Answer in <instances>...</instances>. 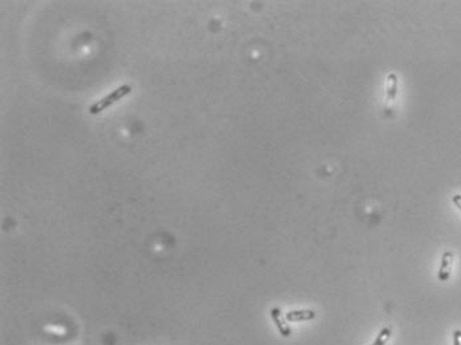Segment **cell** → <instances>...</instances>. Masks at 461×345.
<instances>
[{
	"mask_svg": "<svg viewBox=\"0 0 461 345\" xmlns=\"http://www.w3.org/2000/svg\"><path fill=\"white\" fill-rule=\"evenodd\" d=\"M453 345H461V331L456 329L453 332Z\"/></svg>",
	"mask_w": 461,
	"mask_h": 345,
	"instance_id": "cell-7",
	"label": "cell"
},
{
	"mask_svg": "<svg viewBox=\"0 0 461 345\" xmlns=\"http://www.w3.org/2000/svg\"><path fill=\"white\" fill-rule=\"evenodd\" d=\"M131 92H132V88L129 85L119 86V88L113 90V92L110 93V94H108V96L104 97L103 100H100V101H97L96 104H93V105L89 108V112L92 113V114H97V113L103 112L104 109H106V108H108V106H110V105H112V104H115L116 101H119V100H121L122 97H125V96H126V94H129V93H131Z\"/></svg>",
	"mask_w": 461,
	"mask_h": 345,
	"instance_id": "cell-1",
	"label": "cell"
},
{
	"mask_svg": "<svg viewBox=\"0 0 461 345\" xmlns=\"http://www.w3.org/2000/svg\"><path fill=\"white\" fill-rule=\"evenodd\" d=\"M317 313L312 310H301V311H290L286 313V320L290 323L295 321H308V320L315 319Z\"/></svg>",
	"mask_w": 461,
	"mask_h": 345,
	"instance_id": "cell-5",
	"label": "cell"
},
{
	"mask_svg": "<svg viewBox=\"0 0 461 345\" xmlns=\"http://www.w3.org/2000/svg\"><path fill=\"white\" fill-rule=\"evenodd\" d=\"M391 335H392V329L390 327H385V328L381 329L380 333H379L378 337H376V340H375L372 345H385L388 340H390Z\"/></svg>",
	"mask_w": 461,
	"mask_h": 345,
	"instance_id": "cell-6",
	"label": "cell"
},
{
	"mask_svg": "<svg viewBox=\"0 0 461 345\" xmlns=\"http://www.w3.org/2000/svg\"><path fill=\"white\" fill-rule=\"evenodd\" d=\"M397 85L399 80L395 73H390L387 76V94H385V112L391 110V105L394 104L397 96Z\"/></svg>",
	"mask_w": 461,
	"mask_h": 345,
	"instance_id": "cell-2",
	"label": "cell"
},
{
	"mask_svg": "<svg viewBox=\"0 0 461 345\" xmlns=\"http://www.w3.org/2000/svg\"><path fill=\"white\" fill-rule=\"evenodd\" d=\"M452 201H453V203H455V205L457 206L458 210L461 211V194H455V195H453V197H452Z\"/></svg>",
	"mask_w": 461,
	"mask_h": 345,
	"instance_id": "cell-8",
	"label": "cell"
},
{
	"mask_svg": "<svg viewBox=\"0 0 461 345\" xmlns=\"http://www.w3.org/2000/svg\"><path fill=\"white\" fill-rule=\"evenodd\" d=\"M452 264H453V253H451V251H445V253L442 254L439 274H437V278H439L440 281H447L449 278H451Z\"/></svg>",
	"mask_w": 461,
	"mask_h": 345,
	"instance_id": "cell-3",
	"label": "cell"
},
{
	"mask_svg": "<svg viewBox=\"0 0 461 345\" xmlns=\"http://www.w3.org/2000/svg\"><path fill=\"white\" fill-rule=\"evenodd\" d=\"M270 315H271L272 321H274V324H275L276 328H278L279 333H281L283 337L291 336V328H290V325L285 321V319H283L282 316V312H281L279 308H272V310L270 311Z\"/></svg>",
	"mask_w": 461,
	"mask_h": 345,
	"instance_id": "cell-4",
	"label": "cell"
}]
</instances>
